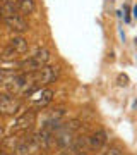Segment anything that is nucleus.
Segmentation results:
<instances>
[{"instance_id":"8","label":"nucleus","mask_w":137,"mask_h":155,"mask_svg":"<svg viewBox=\"0 0 137 155\" xmlns=\"http://www.w3.org/2000/svg\"><path fill=\"white\" fill-rule=\"evenodd\" d=\"M17 11H19V4H17L16 0H5L0 5V16H2L4 21H5L7 17L17 16Z\"/></svg>"},{"instance_id":"3","label":"nucleus","mask_w":137,"mask_h":155,"mask_svg":"<svg viewBox=\"0 0 137 155\" xmlns=\"http://www.w3.org/2000/svg\"><path fill=\"white\" fill-rule=\"evenodd\" d=\"M21 109V102L9 93H0V114L2 116H14Z\"/></svg>"},{"instance_id":"18","label":"nucleus","mask_w":137,"mask_h":155,"mask_svg":"<svg viewBox=\"0 0 137 155\" xmlns=\"http://www.w3.org/2000/svg\"><path fill=\"white\" fill-rule=\"evenodd\" d=\"M0 155H5V153H4V152H0Z\"/></svg>"},{"instance_id":"4","label":"nucleus","mask_w":137,"mask_h":155,"mask_svg":"<svg viewBox=\"0 0 137 155\" xmlns=\"http://www.w3.org/2000/svg\"><path fill=\"white\" fill-rule=\"evenodd\" d=\"M36 121V112L29 110V112H24L21 117H17V121L14 122V126H12V131L14 133H19V131H27L29 127L34 124Z\"/></svg>"},{"instance_id":"20","label":"nucleus","mask_w":137,"mask_h":155,"mask_svg":"<svg viewBox=\"0 0 137 155\" xmlns=\"http://www.w3.org/2000/svg\"><path fill=\"white\" fill-rule=\"evenodd\" d=\"M4 2H5V0H4Z\"/></svg>"},{"instance_id":"5","label":"nucleus","mask_w":137,"mask_h":155,"mask_svg":"<svg viewBox=\"0 0 137 155\" xmlns=\"http://www.w3.org/2000/svg\"><path fill=\"white\" fill-rule=\"evenodd\" d=\"M51 98H53V91H51L50 88L36 90V91L31 93V104H33L34 107H38V109L48 105L50 102H51Z\"/></svg>"},{"instance_id":"14","label":"nucleus","mask_w":137,"mask_h":155,"mask_svg":"<svg viewBox=\"0 0 137 155\" xmlns=\"http://www.w3.org/2000/svg\"><path fill=\"white\" fill-rule=\"evenodd\" d=\"M118 84H122V86H127V84H129V78H127L125 74H120V76H118Z\"/></svg>"},{"instance_id":"10","label":"nucleus","mask_w":137,"mask_h":155,"mask_svg":"<svg viewBox=\"0 0 137 155\" xmlns=\"http://www.w3.org/2000/svg\"><path fill=\"white\" fill-rule=\"evenodd\" d=\"M9 45L16 50L19 55H22V54H26V52H27V41L22 38V36H16V38H12Z\"/></svg>"},{"instance_id":"19","label":"nucleus","mask_w":137,"mask_h":155,"mask_svg":"<svg viewBox=\"0 0 137 155\" xmlns=\"http://www.w3.org/2000/svg\"><path fill=\"white\" fill-rule=\"evenodd\" d=\"M0 19H2V16H0Z\"/></svg>"},{"instance_id":"2","label":"nucleus","mask_w":137,"mask_h":155,"mask_svg":"<svg viewBox=\"0 0 137 155\" xmlns=\"http://www.w3.org/2000/svg\"><path fill=\"white\" fill-rule=\"evenodd\" d=\"M57 78H58V67L48 66V64H46V66H43L39 71L34 72V79H36V84H38V86L53 83Z\"/></svg>"},{"instance_id":"17","label":"nucleus","mask_w":137,"mask_h":155,"mask_svg":"<svg viewBox=\"0 0 137 155\" xmlns=\"http://www.w3.org/2000/svg\"><path fill=\"white\" fill-rule=\"evenodd\" d=\"M134 17H135V19H137V5L134 7Z\"/></svg>"},{"instance_id":"13","label":"nucleus","mask_w":137,"mask_h":155,"mask_svg":"<svg viewBox=\"0 0 137 155\" xmlns=\"http://www.w3.org/2000/svg\"><path fill=\"white\" fill-rule=\"evenodd\" d=\"M17 55H19V54H17L16 50L12 48L11 45H7L5 48L2 50V54H0V61H14Z\"/></svg>"},{"instance_id":"11","label":"nucleus","mask_w":137,"mask_h":155,"mask_svg":"<svg viewBox=\"0 0 137 155\" xmlns=\"http://www.w3.org/2000/svg\"><path fill=\"white\" fill-rule=\"evenodd\" d=\"M14 76H17L16 69H11V67H0V84L5 86Z\"/></svg>"},{"instance_id":"12","label":"nucleus","mask_w":137,"mask_h":155,"mask_svg":"<svg viewBox=\"0 0 137 155\" xmlns=\"http://www.w3.org/2000/svg\"><path fill=\"white\" fill-rule=\"evenodd\" d=\"M19 11L22 14H33L34 12V0H17Z\"/></svg>"},{"instance_id":"9","label":"nucleus","mask_w":137,"mask_h":155,"mask_svg":"<svg viewBox=\"0 0 137 155\" xmlns=\"http://www.w3.org/2000/svg\"><path fill=\"white\" fill-rule=\"evenodd\" d=\"M104 143H106V133H104L103 129H98V131H94V133L88 138L89 148H93V150L101 148Z\"/></svg>"},{"instance_id":"7","label":"nucleus","mask_w":137,"mask_h":155,"mask_svg":"<svg viewBox=\"0 0 137 155\" xmlns=\"http://www.w3.org/2000/svg\"><path fill=\"white\" fill-rule=\"evenodd\" d=\"M5 24L7 28L11 29V31H14V33H24L27 29V22L24 17L21 16H12V17H7L5 19Z\"/></svg>"},{"instance_id":"16","label":"nucleus","mask_w":137,"mask_h":155,"mask_svg":"<svg viewBox=\"0 0 137 155\" xmlns=\"http://www.w3.org/2000/svg\"><path fill=\"white\" fill-rule=\"evenodd\" d=\"M5 138V133H4V129H2V127H0V141H2V140Z\"/></svg>"},{"instance_id":"6","label":"nucleus","mask_w":137,"mask_h":155,"mask_svg":"<svg viewBox=\"0 0 137 155\" xmlns=\"http://www.w3.org/2000/svg\"><path fill=\"white\" fill-rule=\"evenodd\" d=\"M41 150V147H39V143L36 141V140L31 136V138L24 140L22 143L17 145L16 148V155H36Z\"/></svg>"},{"instance_id":"1","label":"nucleus","mask_w":137,"mask_h":155,"mask_svg":"<svg viewBox=\"0 0 137 155\" xmlns=\"http://www.w3.org/2000/svg\"><path fill=\"white\" fill-rule=\"evenodd\" d=\"M48 61H50V52L46 48H41V50H38L33 57H29L27 61H22L19 67H21L22 72H36L43 66H46Z\"/></svg>"},{"instance_id":"15","label":"nucleus","mask_w":137,"mask_h":155,"mask_svg":"<svg viewBox=\"0 0 137 155\" xmlns=\"http://www.w3.org/2000/svg\"><path fill=\"white\" fill-rule=\"evenodd\" d=\"M104 155H123L118 148H110L108 152H104Z\"/></svg>"}]
</instances>
